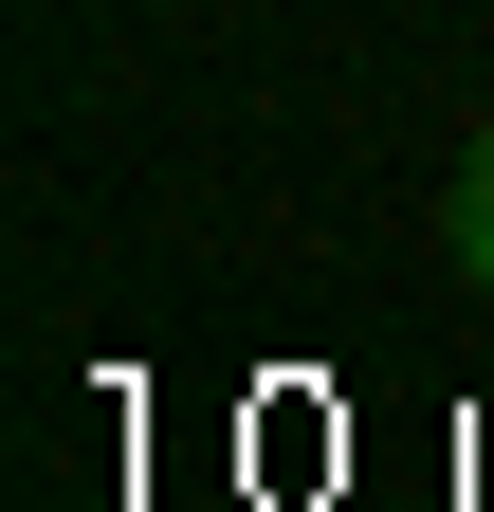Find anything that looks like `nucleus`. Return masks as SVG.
<instances>
[{
    "instance_id": "obj_1",
    "label": "nucleus",
    "mask_w": 494,
    "mask_h": 512,
    "mask_svg": "<svg viewBox=\"0 0 494 512\" xmlns=\"http://www.w3.org/2000/svg\"><path fill=\"white\" fill-rule=\"evenodd\" d=\"M440 238H458V275L494 293V128H476V147H458V183H440Z\"/></svg>"
}]
</instances>
